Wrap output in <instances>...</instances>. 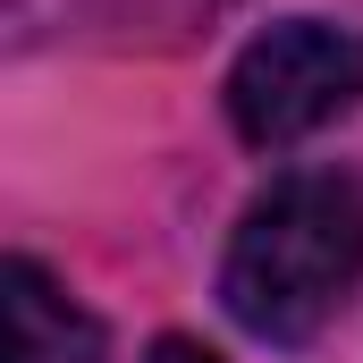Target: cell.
<instances>
[{
  "label": "cell",
  "mask_w": 363,
  "mask_h": 363,
  "mask_svg": "<svg viewBox=\"0 0 363 363\" xmlns=\"http://www.w3.org/2000/svg\"><path fill=\"white\" fill-rule=\"evenodd\" d=\"M144 363H220V355H211V347H194V338H161Z\"/></svg>",
  "instance_id": "4"
},
{
  "label": "cell",
  "mask_w": 363,
  "mask_h": 363,
  "mask_svg": "<svg viewBox=\"0 0 363 363\" xmlns=\"http://www.w3.org/2000/svg\"><path fill=\"white\" fill-rule=\"evenodd\" d=\"M355 101H363V34L330 26V17H279L228 68V118L262 152L347 118Z\"/></svg>",
  "instance_id": "2"
},
{
  "label": "cell",
  "mask_w": 363,
  "mask_h": 363,
  "mask_svg": "<svg viewBox=\"0 0 363 363\" xmlns=\"http://www.w3.org/2000/svg\"><path fill=\"white\" fill-rule=\"evenodd\" d=\"M363 279V186L338 169H287L271 194H254V211L228 237L220 262V304L237 330L304 347Z\"/></svg>",
  "instance_id": "1"
},
{
  "label": "cell",
  "mask_w": 363,
  "mask_h": 363,
  "mask_svg": "<svg viewBox=\"0 0 363 363\" xmlns=\"http://www.w3.org/2000/svg\"><path fill=\"white\" fill-rule=\"evenodd\" d=\"M9 287V363H101V321H93L85 304H68L60 296V279L43 271V262H9L0 271Z\"/></svg>",
  "instance_id": "3"
}]
</instances>
